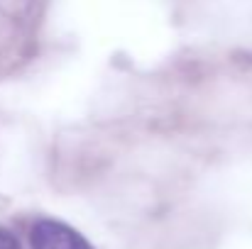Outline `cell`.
I'll return each mask as SVG.
<instances>
[{
	"label": "cell",
	"mask_w": 252,
	"mask_h": 249,
	"mask_svg": "<svg viewBox=\"0 0 252 249\" xmlns=\"http://www.w3.org/2000/svg\"><path fill=\"white\" fill-rule=\"evenodd\" d=\"M32 249H93L84 235L57 220H39L30 232Z\"/></svg>",
	"instance_id": "6da1fadb"
},
{
	"label": "cell",
	"mask_w": 252,
	"mask_h": 249,
	"mask_svg": "<svg viewBox=\"0 0 252 249\" xmlns=\"http://www.w3.org/2000/svg\"><path fill=\"white\" fill-rule=\"evenodd\" d=\"M0 249H20L17 237L10 230H5V227H0Z\"/></svg>",
	"instance_id": "7a4b0ae2"
}]
</instances>
